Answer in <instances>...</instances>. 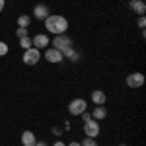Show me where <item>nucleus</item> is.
<instances>
[{"instance_id": "4468645a", "label": "nucleus", "mask_w": 146, "mask_h": 146, "mask_svg": "<svg viewBox=\"0 0 146 146\" xmlns=\"http://www.w3.org/2000/svg\"><path fill=\"white\" fill-rule=\"evenodd\" d=\"M62 55H64V58L72 60V62H78V60H80V53H78V51H74V47H72V49H68V51H64Z\"/></svg>"}, {"instance_id": "6e6552de", "label": "nucleus", "mask_w": 146, "mask_h": 146, "mask_svg": "<svg viewBox=\"0 0 146 146\" xmlns=\"http://www.w3.org/2000/svg\"><path fill=\"white\" fill-rule=\"evenodd\" d=\"M49 43H51V39H49V35H45V33H37L33 39H31V45H33L35 49H39V51H41V49H47Z\"/></svg>"}, {"instance_id": "5701e85b", "label": "nucleus", "mask_w": 146, "mask_h": 146, "mask_svg": "<svg viewBox=\"0 0 146 146\" xmlns=\"http://www.w3.org/2000/svg\"><path fill=\"white\" fill-rule=\"evenodd\" d=\"M53 146H66V144H64L62 140H56V142H55V144H53Z\"/></svg>"}, {"instance_id": "f8f14e48", "label": "nucleus", "mask_w": 146, "mask_h": 146, "mask_svg": "<svg viewBox=\"0 0 146 146\" xmlns=\"http://www.w3.org/2000/svg\"><path fill=\"white\" fill-rule=\"evenodd\" d=\"M37 138H35L33 131H23L22 133V146H35Z\"/></svg>"}, {"instance_id": "a211bd4d", "label": "nucleus", "mask_w": 146, "mask_h": 146, "mask_svg": "<svg viewBox=\"0 0 146 146\" xmlns=\"http://www.w3.org/2000/svg\"><path fill=\"white\" fill-rule=\"evenodd\" d=\"M16 37H18V39L27 37V27H18V29H16Z\"/></svg>"}, {"instance_id": "423d86ee", "label": "nucleus", "mask_w": 146, "mask_h": 146, "mask_svg": "<svg viewBox=\"0 0 146 146\" xmlns=\"http://www.w3.org/2000/svg\"><path fill=\"white\" fill-rule=\"evenodd\" d=\"M127 86H129L131 90L142 88V86H144V74H142V72H133V74H129V76H127Z\"/></svg>"}, {"instance_id": "20e7f679", "label": "nucleus", "mask_w": 146, "mask_h": 146, "mask_svg": "<svg viewBox=\"0 0 146 146\" xmlns=\"http://www.w3.org/2000/svg\"><path fill=\"white\" fill-rule=\"evenodd\" d=\"M22 60H23V64H25V66H35V64L41 60V51H39V49H35V47L25 49V51H23Z\"/></svg>"}, {"instance_id": "dca6fc26", "label": "nucleus", "mask_w": 146, "mask_h": 146, "mask_svg": "<svg viewBox=\"0 0 146 146\" xmlns=\"http://www.w3.org/2000/svg\"><path fill=\"white\" fill-rule=\"evenodd\" d=\"M20 47H22L23 51H25V49H31V37H22V39H20Z\"/></svg>"}, {"instance_id": "9b49d317", "label": "nucleus", "mask_w": 146, "mask_h": 146, "mask_svg": "<svg viewBox=\"0 0 146 146\" xmlns=\"http://www.w3.org/2000/svg\"><path fill=\"white\" fill-rule=\"evenodd\" d=\"M92 101H94V105H105V101H107L105 92L103 90H94L92 92Z\"/></svg>"}, {"instance_id": "b1692460", "label": "nucleus", "mask_w": 146, "mask_h": 146, "mask_svg": "<svg viewBox=\"0 0 146 146\" xmlns=\"http://www.w3.org/2000/svg\"><path fill=\"white\" fill-rule=\"evenodd\" d=\"M35 146H47V142H43V140L39 142V140H37V142H35Z\"/></svg>"}, {"instance_id": "a878e982", "label": "nucleus", "mask_w": 146, "mask_h": 146, "mask_svg": "<svg viewBox=\"0 0 146 146\" xmlns=\"http://www.w3.org/2000/svg\"><path fill=\"white\" fill-rule=\"evenodd\" d=\"M119 146H127V144H119Z\"/></svg>"}, {"instance_id": "f03ea898", "label": "nucleus", "mask_w": 146, "mask_h": 146, "mask_svg": "<svg viewBox=\"0 0 146 146\" xmlns=\"http://www.w3.org/2000/svg\"><path fill=\"white\" fill-rule=\"evenodd\" d=\"M53 49H58L60 53H64V51H68V49H72L74 47V41H72V37L66 33H60V35H55L53 37Z\"/></svg>"}, {"instance_id": "6ab92c4d", "label": "nucleus", "mask_w": 146, "mask_h": 146, "mask_svg": "<svg viewBox=\"0 0 146 146\" xmlns=\"http://www.w3.org/2000/svg\"><path fill=\"white\" fill-rule=\"evenodd\" d=\"M8 53V43H4V41H0V56H4Z\"/></svg>"}, {"instance_id": "39448f33", "label": "nucleus", "mask_w": 146, "mask_h": 146, "mask_svg": "<svg viewBox=\"0 0 146 146\" xmlns=\"http://www.w3.org/2000/svg\"><path fill=\"white\" fill-rule=\"evenodd\" d=\"M47 62H51V64H58V62H62L64 60V55L58 51V49H53V47H47L45 49V55H43Z\"/></svg>"}, {"instance_id": "aec40b11", "label": "nucleus", "mask_w": 146, "mask_h": 146, "mask_svg": "<svg viewBox=\"0 0 146 146\" xmlns=\"http://www.w3.org/2000/svg\"><path fill=\"white\" fill-rule=\"evenodd\" d=\"M136 25H138L140 29H144V27H146V18H144V16H138V22H136Z\"/></svg>"}, {"instance_id": "ddd939ff", "label": "nucleus", "mask_w": 146, "mask_h": 146, "mask_svg": "<svg viewBox=\"0 0 146 146\" xmlns=\"http://www.w3.org/2000/svg\"><path fill=\"white\" fill-rule=\"evenodd\" d=\"M92 117H94L96 121H103V119L107 117V109H105V105H96L94 111H92Z\"/></svg>"}, {"instance_id": "4be33fe9", "label": "nucleus", "mask_w": 146, "mask_h": 146, "mask_svg": "<svg viewBox=\"0 0 146 146\" xmlns=\"http://www.w3.org/2000/svg\"><path fill=\"white\" fill-rule=\"evenodd\" d=\"M4 6H6V0H0V12L4 10Z\"/></svg>"}, {"instance_id": "0eeeda50", "label": "nucleus", "mask_w": 146, "mask_h": 146, "mask_svg": "<svg viewBox=\"0 0 146 146\" xmlns=\"http://www.w3.org/2000/svg\"><path fill=\"white\" fill-rule=\"evenodd\" d=\"M101 133V127H100V121H96V119H92L88 123H84V135L90 136V138H96V136H100Z\"/></svg>"}, {"instance_id": "412c9836", "label": "nucleus", "mask_w": 146, "mask_h": 146, "mask_svg": "<svg viewBox=\"0 0 146 146\" xmlns=\"http://www.w3.org/2000/svg\"><path fill=\"white\" fill-rule=\"evenodd\" d=\"M51 133H53V135H56V136H60V135H62V129H58V127H53V129H51Z\"/></svg>"}, {"instance_id": "f257e3e1", "label": "nucleus", "mask_w": 146, "mask_h": 146, "mask_svg": "<svg viewBox=\"0 0 146 146\" xmlns=\"http://www.w3.org/2000/svg\"><path fill=\"white\" fill-rule=\"evenodd\" d=\"M45 29L53 35H60L68 31V20L60 14H49L45 18Z\"/></svg>"}, {"instance_id": "7ed1b4c3", "label": "nucleus", "mask_w": 146, "mask_h": 146, "mask_svg": "<svg viewBox=\"0 0 146 146\" xmlns=\"http://www.w3.org/2000/svg\"><path fill=\"white\" fill-rule=\"evenodd\" d=\"M84 111H88V101L82 100V98H76V100H72L68 103V113L72 115V117H80Z\"/></svg>"}, {"instance_id": "393cba45", "label": "nucleus", "mask_w": 146, "mask_h": 146, "mask_svg": "<svg viewBox=\"0 0 146 146\" xmlns=\"http://www.w3.org/2000/svg\"><path fill=\"white\" fill-rule=\"evenodd\" d=\"M66 146H80V142H76V140H74V142H70V144H66Z\"/></svg>"}, {"instance_id": "1a4fd4ad", "label": "nucleus", "mask_w": 146, "mask_h": 146, "mask_svg": "<svg viewBox=\"0 0 146 146\" xmlns=\"http://www.w3.org/2000/svg\"><path fill=\"white\" fill-rule=\"evenodd\" d=\"M49 14H51V10H49L47 4H37V6L33 8V18H35V20H39V22H41V20L45 22V18L49 16Z\"/></svg>"}, {"instance_id": "f3484780", "label": "nucleus", "mask_w": 146, "mask_h": 146, "mask_svg": "<svg viewBox=\"0 0 146 146\" xmlns=\"http://www.w3.org/2000/svg\"><path fill=\"white\" fill-rule=\"evenodd\" d=\"M80 146H98V142H96V138H90V136H86V138L80 142Z\"/></svg>"}, {"instance_id": "2eb2a0df", "label": "nucleus", "mask_w": 146, "mask_h": 146, "mask_svg": "<svg viewBox=\"0 0 146 146\" xmlns=\"http://www.w3.org/2000/svg\"><path fill=\"white\" fill-rule=\"evenodd\" d=\"M29 23H31V18L27 14H22L18 18V27H29Z\"/></svg>"}, {"instance_id": "9d476101", "label": "nucleus", "mask_w": 146, "mask_h": 146, "mask_svg": "<svg viewBox=\"0 0 146 146\" xmlns=\"http://www.w3.org/2000/svg\"><path fill=\"white\" fill-rule=\"evenodd\" d=\"M129 8L135 12V14H138V16H144V14H146L144 0H131V2H129Z\"/></svg>"}]
</instances>
